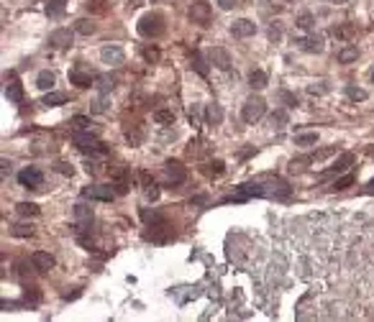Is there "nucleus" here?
<instances>
[{
    "label": "nucleus",
    "instance_id": "1",
    "mask_svg": "<svg viewBox=\"0 0 374 322\" xmlns=\"http://www.w3.org/2000/svg\"><path fill=\"white\" fill-rule=\"evenodd\" d=\"M72 143L82 151V153H98V156H105L108 153V146L103 143V141H98L92 133H87V130H77L75 136H72Z\"/></svg>",
    "mask_w": 374,
    "mask_h": 322
},
{
    "label": "nucleus",
    "instance_id": "2",
    "mask_svg": "<svg viewBox=\"0 0 374 322\" xmlns=\"http://www.w3.org/2000/svg\"><path fill=\"white\" fill-rule=\"evenodd\" d=\"M161 31H164V18H161L159 13H146V16H141V21H138V34H141L144 39H156V36H161Z\"/></svg>",
    "mask_w": 374,
    "mask_h": 322
},
{
    "label": "nucleus",
    "instance_id": "3",
    "mask_svg": "<svg viewBox=\"0 0 374 322\" xmlns=\"http://www.w3.org/2000/svg\"><path fill=\"white\" fill-rule=\"evenodd\" d=\"M267 113V102L262 100V97H249L246 102H244V108H241V118H244V123H249V125H254L256 120H262V115Z\"/></svg>",
    "mask_w": 374,
    "mask_h": 322
},
{
    "label": "nucleus",
    "instance_id": "4",
    "mask_svg": "<svg viewBox=\"0 0 374 322\" xmlns=\"http://www.w3.org/2000/svg\"><path fill=\"white\" fill-rule=\"evenodd\" d=\"M41 182H44V174H41L36 167H29V169H24V172L18 174V184L26 187V190H39Z\"/></svg>",
    "mask_w": 374,
    "mask_h": 322
},
{
    "label": "nucleus",
    "instance_id": "5",
    "mask_svg": "<svg viewBox=\"0 0 374 322\" xmlns=\"http://www.w3.org/2000/svg\"><path fill=\"white\" fill-rule=\"evenodd\" d=\"M100 59H103V64H108V67H121V64L126 62V54H123L121 46H103Z\"/></svg>",
    "mask_w": 374,
    "mask_h": 322
},
{
    "label": "nucleus",
    "instance_id": "6",
    "mask_svg": "<svg viewBox=\"0 0 374 322\" xmlns=\"http://www.w3.org/2000/svg\"><path fill=\"white\" fill-rule=\"evenodd\" d=\"M164 174H167V179L172 182V184H182L184 179H187V172H184V167L179 164V161H167L164 164Z\"/></svg>",
    "mask_w": 374,
    "mask_h": 322
},
{
    "label": "nucleus",
    "instance_id": "7",
    "mask_svg": "<svg viewBox=\"0 0 374 322\" xmlns=\"http://www.w3.org/2000/svg\"><path fill=\"white\" fill-rule=\"evenodd\" d=\"M231 34H233L236 39H249V36H254V34H256V23H254V21H249V18H239V21H233Z\"/></svg>",
    "mask_w": 374,
    "mask_h": 322
},
{
    "label": "nucleus",
    "instance_id": "8",
    "mask_svg": "<svg viewBox=\"0 0 374 322\" xmlns=\"http://www.w3.org/2000/svg\"><path fill=\"white\" fill-rule=\"evenodd\" d=\"M82 197H87V200H103V202H110L113 197H115V190L113 187H85L82 190Z\"/></svg>",
    "mask_w": 374,
    "mask_h": 322
},
{
    "label": "nucleus",
    "instance_id": "9",
    "mask_svg": "<svg viewBox=\"0 0 374 322\" xmlns=\"http://www.w3.org/2000/svg\"><path fill=\"white\" fill-rule=\"evenodd\" d=\"M49 46H54V49H67V46H72V31H69V29H57V31H52V34H49Z\"/></svg>",
    "mask_w": 374,
    "mask_h": 322
},
{
    "label": "nucleus",
    "instance_id": "10",
    "mask_svg": "<svg viewBox=\"0 0 374 322\" xmlns=\"http://www.w3.org/2000/svg\"><path fill=\"white\" fill-rule=\"evenodd\" d=\"M190 18H193V23L208 26V23H211V6H208V3H193Z\"/></svg>",
    "mask_w": 374,
    "mask_h": 322
},
{
    "label": "nucleus",
    "instance_id": "11",
    "mask_svg": "<svg viewBox=\"0 0 374 322\" xmlns=\"http://www.w3.org/2000/svg\"><path fill=\"white\" fill-rule=\"evenodd\" d=\"M31 266L36 271H52L54 269V256L46 253V251H36V253H31Z\"/></svg>",
    "mask_w": 374,
    "mask_h": 322
},
{
    "label": "nucleus",
    "instance_id": "12",
    "mask_svg": "<svg viewBox=\"0 0 374 322\" xmlns=\"http://www.w3.org/2000/svg\"><path fill=\"white\" fill-rule=\"evenodd\" d=\"M208 59H211V64H216L218 69H231V57H228V51L226 49H221V46H216V49H211V54H208Z\"/></svg>",
    "mask_w": 374,
    "mask_h": 322
},
{
    "label": "nucleus",
    "instance_id": "13",
    "mask_svg": "<svg viewBox=\"0 0 374 322\" xmlns=\"http://www.w3.org/2000/svg\"><path fill=\"white\" fill-rule=\"evenodd\" d=\"M75 220H77V228L80 230H87L90 228V223H92V207H87V205H75Z\"/></svg>",
    "mask_w": 374,
    "mask_h": 322
},
{
    "label": "nucleus",
    "instance_id": "14",
    "mask_svg": "<svg viewBox=\"0 0 374 322\" xmlns=\"http://www.w3.org/2000/svg\"><path fill=\"white\" fill-rule=\"evenodd\" d=\"M69 82H72V85H77L80 90H87V87H90V85L95 82V77H92L90 72H82V69H72V72H69Z\"/></svg>",
    "mask_w": 374,
    "mask_h": 322
},
{
    "label": "nucleus",
    "instance_id": "15",
    "mask_svg": "<svg viewBox=\"0 0 374 322\" xmlns=\"http://www.w3.org/2000/svg\"><path fill=\"white\" fill-rule=\"evenodd\" d=\"M351 164H354V153H341L333 164L328 167V174H343Z\"/></svg>",
    "mask_w": 374,
    "mask_h": 322
},
{
    "label": "nucleus",
    "instance_id": "16",
    "mask_svg": "<svg viewBox=\"0 0 374 322\" xmlns=\"http://www.w3.org/2000/svg\"><path fill=\"white\" fill-rule=\"evenodd\" d=\"M300 44V49L302 51H310V54H318V51H323V36H305V39H300L297 41Z\"/></svg>",
    "mask_w": 374,
    "mask_h": 322
},
{
    "label": "nucleus",
    "instance_id": "17",
    "mask_svg": "<svg viewBox=\"0 0 374 322\" xmlns=\"http://www.w3.org/2000/svg\"><path fill=\"white\" fill-rule=\"evenodd\" d=\"M6 100H8V102H13V105L24 102V87H21V82L11 79V82L6 85Z\"/></svg>",
    "mask_w": 374,
    "mask_h": 322
},
{
    "label": "nucleus",
    "instance_id": "18",
    "mask_svg": "<svg viewBox=\"0 0 374 322\" xmlns=\"http://www.w3.org/2000/svg\"><path fill=\"white\" fill-rule=\"evenodd\" d=\"M67 100H69V95H67V92H54V90H49V92L44 95V100H41V102H44L46 108H57V105H64Z\"/></svg>",
    "mask_w": 374,
    "mask_h": 322
},
{
    "label": "nucleus",
    "instance_id": "19",
    "mask_svg": "<svg viewBox=\"0 0 374 322\" xmlns=\"http://www.w3.org/2000/svg\"><path fill=\"white\" fill-rule=\"evenodd\" d=\"M141 184H144V192H146V200H151V202H156V200H159V187L154 184V179H149V174H146V172H141Z\"/></svg>",
    "mask_w": 374,
    "mask_h": 322
},
{
    "label": "nucleus",
    "instance_id": "20",
    "mask_svg": "<svg viewBox=\"0 0 374 322\" xmlns=\"http://www.w3.org/2000/svg\"><path fill=\"white\" fill-rule=\"evenodd\" d=\"M115 85H118V77H113V74H100V77H95V87H98L103 95L110 92Z\"/></svg>",
    "mask_w": 374,
    "mask_h": 322
},
{
    "label": "nucleus",
    "instance_id": "21",
    "mask_svg": "<svg viewBox=\"0 0 374 322\" xmlns=\"http://www.w3.org/2000/svg\"><path fill=\"white\" fill-rule=\"evenodd\" d=\"M356 59H359L356 44H348V46H343V49L338 51V62H341V64H351V62H356Z\"/></svg>",
    "mask_w": 374,
    "mask_h": 322
},
{
    "label": "nucleus",
    "instance_id": "22",
    "mask_svg": "<svg viewBox=\"0 0 374 322\" xmlns=\"http://www.w3.org/2000/svg\"><path fill=\"white\" fill-rule=\"evenodd\" d=\"M205 118H208V123L218 125V123L223 120V110H221V105H218V102H211V105L205 108Z\"/></svg>",
    "mask_w": 374,
    "mask_h": 322
},
{
    "label": "nucleus",
    "instance_id": "23",
    "mask_svg": "<svg viewBox=\"0 0 374 322\" xmlns=\"http://www.w3.org/2000/svg\"><path fill=\"white\" fill-rule=\"evenodd\" d=\"M249 85H251V90H264L267 87V74L262 69H254L249 74Z\"/></svg>",
    "mask_w": 374,
    "mask_h": 322
},
{
    "label": "nucleus",
    "instance_id": "24",
    "mask_svg": "<svg viewBox=\"0 0 374 322\" xmlns=\"http://www.w3.org/2000/svg\"><path fill=\"white\" fill-rule=\"evenodd\" d=\"M16 210H18V215H24V218H36V215L41 212L36 202H21V205H16Z\"/></svg>",
    "mask_w": 374,
    "mask_h": 322
},
{
    "label": "nucleus",
    "instance_id": "25",
    "mask_svg": "<svg viewBox=\"0 0 374 322\" xmlns=\"http://www.w3.org/2000/svg\"><path fill=\"white\" fill-rule=\"evenodd\" d=\"M64 3H67V0H49L46 16H49V18H59V16L64 13Z\"/></svg>",
    "mask_w": 374,
    "mask_h": 322
},
{
    "label": "nucleus",
    "instance_id": "26",
    "mask_svg": "<svg viewBox=\"0 0 374 322\" xmlns=\"http://www.w3.org/2000/svg\"><path fill=\"white\" fill-rule=\"evenodd\" d=\"M52 85H54V72H39V77H36V87L39 90H52Z\"/></svg>",
    "mask_w": 374,
    "mask_h": 322
},
{
    "label": "nucleus",
    "instance_id": "27",
    "mask_svg": "<svg viewBox=\"0 0 374 322\" xmlns=\"http://www.w3.org/2000/svg\"><path fill=\"white\" fill-rule=\"evenodd\" d=\"M75 31L82 34V36H90V34H95V23L87 21V18H80V21H75Z\"/></svg>",
    "mask_w": 374,
    "mask_h": 322
},
{
    "label": "nucleus",
    "instance_id": "28",
    "mask_svg": "<svg viewBox=\"0 0 374 322\" xmlns=\"http://www.w3.org/2000/svg\"><path fill=\"white\" fill-rule=\"evenodd\" d=\"M346 97H348V100H354V102H361V100H366L369 95H366V90H361V87L346 85Z\"/></svg>",
    "mask_w": 374,
    "mask_h": 322
},
{
    "label": "nucleus",
    "instance_id": "29",
    "mask_svg": "<svg viewBox=\"0 0 374 322\" xmlns=\"http://www.w3.org/2000/svg\"><path fill=\"white\" fill-rule=\"evenodd\" d=\"M318 143V133H297L295 136V146H315Z\"/></svg>",
    "mask_w": 374,
    "mask_h": 322
},
{
    "label": "nucleus",
    "instance_id": "30",
    "mask_svg": "<svg viewBox=\"0 0 374 322\" xmlns=\"http://www.w3.org/2000/svg\"><path fill=\"white\" fill-rule=\"evenodd\" d=\"M208 169H205V174L208 177H221L223 172H226V164H223V161H211V164H205Z\"/></svg>",
    "mask_w": 374,
    "mask_h": 322
},
{
    "label": "nucleus",
    "instance_id": "31",
    "mask_svg": "<svg viewBox=\"0 0 374 322\" xmlns=\"http://www.w3.org/2000/svg\"><path fill=\"white\" fill-rule=\"evenodd\" d=\"M154 120L161 123V125H172V123H174V113H172V110H156V113H154Z\"/></svg>",
    "mask_w": 374,
    "mask_h": 322
},
{
    "label": "nucleus",
    "instance_id": "32",
    "mask_svg": "<svg viewBox=\"0 0 374 322\" xmlns=\"http://www.w3.org/2000/svg\"><path fill=\"white\" fill-rule=\"evenodd\" d=\"M354 182H356V179H354V174H346V177H341V179H336V182H333V190H336V192H343V190H346V187H351Z\"/></svg>",
    "mask_w": 374,
    "mask_h": 322
},
{
    "label": "nucleus",
    "instance_id": "33",
    "mask_svg": "<svg viewBox=\"0 0 374 322\" xmlns=\"http://www.w3.org/2000/svg\"><path fill=\"white\" fill-rule=\"evenodd\" d=\"M313 23H315L313 13H302V16H297V29L308 31V29H313Z\"/></svg>",
    "mask_w": 374,
    "mask_h": 322
},
{
    "label": "nucleus",
    "instance_id": "34",
    "mask_svg": "<svg viewBox=\"0 0 374 322\" xmlns=\"http://www.w3.org/2000/svg\"><path fill=\"white\" fill-rule=\"evenodd\" d=\"M11 233H13L16 238H29V235L34 233V228H31V225H24V223H21V225H13V228H11Z\"/></svg>",
    "mask_w": 374,
    "mask_h": 322
},
{
    "label": "nucleus",
    "instance_id": "35",
    "mask_svg": "<svg viewBox=\"0 0 374 322\" xmlns=\"http://www.w3.org/2000/svg\"><path fill=\"white\" fill-rule=\"evenodd\" d=\"M54 172H59V174H64V177H72V164H67V161H57L54 164Z\"/></svg>",
    "mask_w": 374,
    "mask_h": 322
},
{
    "label": "nucleus",
    "instance_id": "36",
    "mask_svg": "<svg viewBox=\"0 0 374 322\" xmlns=\"http://www.w3.org/2000/svg\"><path fill=\"white\" fill-rule=\"evenodd\" d=\"M90 110H92V113H98V115H100V113H105V110H108V100H105V97H98V100L90 105Z\"/></svg>",
    "mask_w": 374,
    "mask_h": 322
},
{
    "label": "nucleus",
    "instance_id": "37",
    "mask_svg": "<svg viewBox=\"0 0 374 322\" xmlns=\"http://www.w3.org/2000/svg\"><path fill=\"white\" fill-rule=\"evenodd\" d=\"M72 125H75L77 130H87V125H92V123H90V118H85V115H77V118H72Z\"/></svg>",
    "mask_w": 374,
    "mask_h": 322
},
{
    "label": "nucleus",
    "instance_id": "38",
    "mask_svg": "<svg viewBox=\"0 0 374 322\" xmlns=\"http://www.w3.org/2000/svg\"><path fill=\"white\" fill-rule=\"evenodd\" d=\"M354 34V26H338V29H333V36H338V39H348Z\"/></svg>",
    "mask_w": 374,
    "mask_h": 322
},
{
    "label": "nucleus",
    "instance_id": "39",
    "mask_svg": "<svg viewBox=\"0 0 374 322\" xmlns=\"http://www.w3.org/2000/svg\"><path fill=\"white\" fill-rule=\"evenodd\" d=\"M193 67H195V69H198V72H200V74H203V77H205V74H208V69H205V62H203V59H200V57H198V54H195V57H193Z\"/></svg>",
    "mask_w": 374,
    "mask_h": 322
},
{
    "label": "nucleus",
    "instance_id": "40",
    "mask_svg": "<svg viewBox=\"0 0 374 322\" xmlns=\"http://www.w3.org/2000/svg\"><path fill=\"white\" fill-rule=\"evenodd\" d=\"M144 59L146 62H159V49H144Z\"/></svg>",
    "mask_w": 374,
    "mask_h": 322
},
{
    "label": "nucleus",
    "instance_id": "41",
    "mask_svg": "<svg viewBox=\"0 0 374 322\" xmlns=\"http://www.w3.org/2000/svg\"><path fill=\"white\" fill-rule=\"evenodd\" d=\"M218 6H221L223 11H231V8L239 6V0H218Z\"/></svg>",
    "mask_w": 374,
    "mask_h": 322
},
{
    "label": "nucleus",
    "instance_id": "42",
    "mask_svg": "<svg viewBox=\"0 0 374 322\" xmlns=\"http://www.w3.org/2000/svg\"><path fill=\"white\" fill-rule=\"evenodd\" d=\"M364 192H374V179H371V182L366 184V190H364Z\"/></svg>",
    "mask_w": 374,
    "mask_h": 322
},
{
    "label": "nucleus",
    "instance_id": "43",
    "mask_svg": "<svg viewBox=\"0 0 374 322\" xmlns=\"http://www.w3.org/2000/svg\"><path fill=\"white\" fill-rule=\"evenodd\" d=\"M331 3H336V6H341V3H346V0H331Z\"/></svg>",
    "mask_w": 374,
    "mask_h": 322
},
{
    "label": "nucleus",
    "instance_id": "44",
    "mask_svg": "<svg viewBox=\"0 0 374 322\" xmlns=\"http://www.w3.org/2000/svg\"><path fill=\"white\" fill-rule=\"evenodd\" d=\"M371 79H374V72H371Z\"/></svg>",
    "mask_w": 374,
    "mask_h": 322
}]
</instances>
